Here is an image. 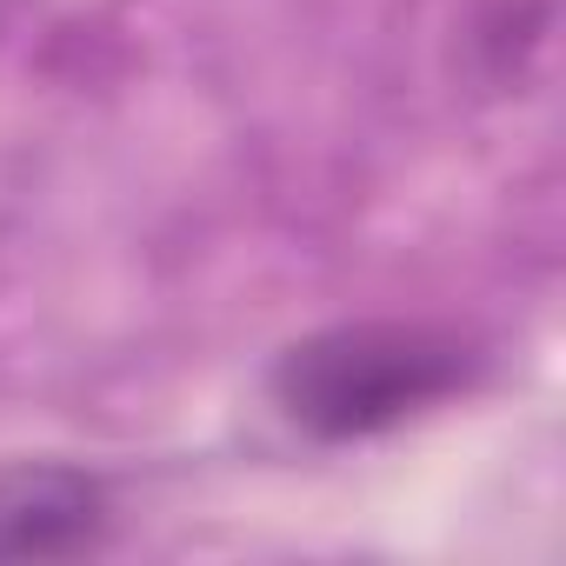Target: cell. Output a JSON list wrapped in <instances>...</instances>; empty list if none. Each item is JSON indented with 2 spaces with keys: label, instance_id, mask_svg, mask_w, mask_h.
<instances>
[{
  "label": "cell",
  "instance_id": "obj_3",
  "mask_svg": "<svg viewBox=\"0 0 566 566\" xmlns=\"http://www.w3.org/2000/svg\"><path fill=\"white\" fill-rule=\"evenodd\" d=\"M467 41H473V67L493 87H513L546 41V0H480Z\"/></svg>",
  "mask_w": 566,
  "mask_h": 566
},
{
  "label": "cell",
  "instance_id": "obj_1",
  "mask_svg": "<svg viewBox=\"0 0 566 566\" xmlns=\"http://www.w3.org/2000/svg\"><path fill=\"white\" fill-rule=\"evenodd\" d=\"M486 380V347L447 321H334L287 340L266 400L314 447H360L420 427Z\"/></svg>",
  "mask_w": 566,
  "mask_h": 566
},
{
  "label": "cell",
  "instance_id": "obj_4",
  "mask_svg": "<svg viewBox=\"0 0 566 566\" xmlns=\"http://www.w3.org/2000/svg\"><path fill=\"white\" fill-rule=\"evenodd\" d=\"M21 8H28V0H0V34H8V21H14Z\"/></svg>",
  "mask_w": 566,
  "mask_h": 566
},
{
  "label": "cell",
  "instance_id": "obj_2",
  "mask_svg": "<svg viewBox=\"0 0 566 566\" xmlns=\"http://www.w3.org/2000/svg\"><path fill=\"white\" fill-rule=\"evenodd\" d=\"M120 526L114 480L67 453H28L0 467V559H87Z\"/></svg>",
  "mask_w": 566,
  "mask_h": 566
}]
</instances>
